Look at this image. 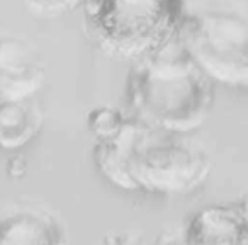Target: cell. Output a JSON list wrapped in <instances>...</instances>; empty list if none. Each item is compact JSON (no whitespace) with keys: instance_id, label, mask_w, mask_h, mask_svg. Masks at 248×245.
Returning a JSON list of instances; mask_svg holds the SVG:
<instances>
[{"instance_id":"obj_7","label":"cell","mask_w":248,"mask_h":245,"mask_svg":"<svg viewBox=\"0 0 248 245\" xmlns=\"http://www.w3.org/2000/svg\"><path fill=\"white\" fill-rule=\"evenodd\" d=\"M63 242V228L49 213L34 208L0 211V245H51Z\"/></svg>"},{"instance_id":"obj_9","label":"cell","mask_w":248,"mask_h":245,"mask_svg":"<svg viewBox=\"0 0 248 245\" xmlns=\"http://www.w3.org/2000/svg\"><path fill=\"white\" fill-rule=\"evenodd\" d=\"M24 2L34 12L48 16L66 14L83 4V0H24Z\"/></svg>"},{"instance_id":"obj_5","label":"cell","mask_w":248,"mask_h":245,"mask_svg":"<svg viewBox=\"0 0 248 245\" xmlns=\"http://www.w3.org/2000/svg\"><path fill=\"white\" fill-rule=\"evenodd\" d=\"M179 38L213 82L248 87V19L234 12L186 16Z\"/></svg>"},{"instance_id":"obj_2","label":"cell","mask_w":248,"mask_h":245,"mask_svg":"<svg viewBox=\"0 0 248 245\" xmlns=\"http://www.w3.org/2000/svg\"><path fill=\"white\" fill-rule=\"evenodd\" d=\"M90 38L117 60L136 62L179 34L186 19L182 0H83Z\"/></svg>"},{"instance_id":"obj_6","label":"cell","mask_w":248,"mask_h":245,"mask_svg":"<svg viewBox=\"0 0 248 245\" xmlns=\"http://www.w3.org/2000/svg\"><path fill=\"white\" fill-rule=\"evenodd\" d=\"M184 242L196 245L247 244L248 220L240 206L211 204L190 218L184 231Z\"/></svg>"},{"instance_id":"obj_3","label":"cell","mask_w":248,"mask_h":245,"mask_svg":"<svg viewBox=\"0 0 248 245\" xmlns=\"http://www.w3.org/2000/svg\"><path fill=\"white\" fill-rule=\"evenodd\" d=\"M126 170L131 191L187 194L207 179L211 160L187 142L184 133L167 131L136 119Z\"/></svg>"},{"instance_id":"obj_1","label":"cell","mask_w":248,"mask_h":245,"mask_svg":"<svg viewBox=\"0 0 248 245\" xmlns=\"http://www.w3.org/2000/svg\"><path fill=\"white\" fill-rule=\"evenodd\" d=\"M213 83L177 34L152 55L133 62L126 97L136 119L186 135L201 128L211 114Z\"/></svg>"},{"instance_id":"obj_4","label":"cell","mask_w":248,"mask_h":245,"mask_svg":"<svg viewBox=\"0 0 248 245\" xmlns=\"http://www.w3.org/2000/svg\"><path fill=\"white\" fill-rule=\"evenodd\" d=\"M45 65L28 41L0 36V148L28 145L43 126Z\"/></svg>"},{"instance_id":"obj_8","label":"cell","mask_w":248,"mask_h":245,"mask_svg":"<svg viewBox=\"0 0 248 245\" xmlns=\"http://www.w3.org/2000/svg\"><path fill=\"white\" fill-rule=\"evenodd\" d=\"M129 116H124L117 107L99 106L93 107L89 113L87 126H89V131L97 138V142H100V140L116 136L123 130V126L126 125Z\"/></svg>"},{"instance_id":"obj_10","label":"cell","mask_w":248,"mask_h":245,"mask_svg":"<svg viewBox=\"0 0 248 245\" xmlns=\"http://www.w3.org/2000/svg\"><path fill=\"white\" fill-rule=\"evenodd\" d=\"M240 210L243 211V214H245V218L248 220V194L243 197V201L240 203Z\"/></svg>"}]
</instances>
